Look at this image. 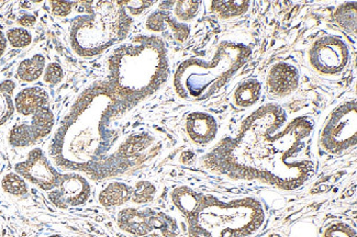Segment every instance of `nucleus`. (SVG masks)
Wrapping results in <instances>:
<instances>
[{
    "mask_svg": "<svg viewBox=\"0 0 357 237\" xmlns=\"http://www.w3.org/2000/svg\"><path fill=\"white\" fill-rule=\"evenodd\" d=\"M36 17L32 15H24V16L20 17L18 19V24L24 28H30L36 24Z\"/></svg>",
    "mask_w": 357,
    "mask_h": 237,
    "instance_id": "nucleus-30",
    "label": "nucleus"
},
{
    "mask_svg": "<svg viewBox=\"0 0 357 237\" xmlns=\"http://www.w3.org/2000/svg\"><path fill=\"white\" fill-rule=\"evenodd\" d=\"M171 198L186 217L190 237H246L264 224V206L253 197L223 201L181 186L172 191Z\"/></svg>",
    "mask_w": 357,
    "mask_h": 237,
    "instance_id": "nucleus-2",
    "label": "nucleus"
},
{
    "mask_svg": "<svg viewBox=\"0 0 357 237\" xmlns=\"http://www.w3.org/2000/svg\"><path fill=\"white\" fill-rule=\"evenodd\" d=\"M121 5L129 15L139 16L143 11L154 5V1H121Z\"/></svg>",
    "mask_w": 357,
    "mask_h": 237,
    "instance_id": "nucleus-28",
    "label": "nucleus"
},
{
    "mask_svg": "<svg viewBox=\"0 0 357 237\" xmlns=\"http://www.w3.org/2000/svg\"><path fill=\"white\" fill-rule=\"evenodd\" d=\"M202 3L199 1H176L174 3V13L176 19L183 24L196 18Z\"/></svg>",
    "mask_w": 357,
    "mask_h": 237,
    "instance_id": "nucleus-24",
    "label": "nucleus"
},
{
    "mask_svg": "<svg viewBox=\"0 0 357 237\" xmlns=\"http://www.w3.org/2000/svg\"><path fill=\"white\" fill-rule=\"evenodd\" d=\"M76 3H66V1H51L50 6L53 13L59 17H66L72 13L73 7H76Z\"/></svg>",
    "mask_w": 357,
    "mask_h": 237,
    "instance_id": "nucleus-29",
    "label": "nucleus"
},
{
    "mask_svg": "<svg viewBox=\"0 0 357 237\" xmlns=\"http://www.w3.org/2000/svg\"><path fill=\"white\" fill-rule=\"evenodd\" d=\"M45 59L43 55L36 54L30 59H26L19 65L17 76L19 79L26 83H31L39 79L45 72Z\"/></svg>",
    "mask_w": 357,
    "mask_h": 237,
    "instance_id": "nucleus-18",
    "label": "nucleus"
},
{
    "mask_svg": "<svg viewBox=\"0 0 357 237\" xmlns=\"http://www.w3.org/2000/svg\"><path fill=\"white\" fill-rule=\"evenodd\" d=\"M87 16L76 18L70 29V44L78 55L95 56L125 40L132 24L121 1L85 3Z\"/></svg>",
    "mask_w": 357,
    "mask_h": 237,
    "instance_id": "nucleus-5",
    "label": "nucleus"
},
{
    "mask_svg": "<svg viewBox=\"0 0 357 237\" xmlns=\"http://www.w3.org/2000/svg\"><path fill=\"white\" fill-rule=\"evenodd\" d=\"M145 26L153 32H163L169 29L175 40L181 43H184L190 34L188 24L177 20L176 17H174L167 9H160L151 13L146 19Z\"/></svg>",
    "mask_w": 357,
    "mask_h": 237,
    "instance_id": "nucleus-14",
    "label": "nucleus"
},
{
    "mask_svg": "<svg viewBox=\"0 0 357 237\" xmlns=\"http://www.w3.org/2000/svg\"><path fill=\"white\" fill-rule=\"evenodd\" d=\"M54 125V116L47 107H43L32 116L30 124H19L11 129L9 143L13 147H26L47 137Z\"/></svg>",
    "mask_w": 357,
    "mask_h": 237,
    "instance_id": "nucleus-11",
    "label": "nucleus"
},
{
    "mask_svg": "<svg viewBox=\"0 0 357 237\" xmlns=\"http://www.w3.org/2000/svg\"><path fill=\"white\" fill-rule=\"evenodd\" d=\"M16 84L13 80H3L0 83V127L8 121L15 112L13 91Z\"/></svg>",
    "mask_w": 357,
    "mask_h": 237,
    "instance_id": "nucleus-21",
    "label": "nucleus"
},
{
    "mask_svg": "<svg viewBox=\"0 0 357 237\" xmlns=\"http://www.w3.org/2000/svg\"><path fill=\"white\" fill-rule=\"evenodd\" d=\"M64 77V72H63L61 65L57 63H51L47 65V70L45 72V82L47 84L60 83L61 80Z\"/></svg>",
    "mask_w": 357,
    "mask_h": 237,
    "instance_id": "nucleus-27",
    "label": "nucleus"
},
{
    "mask_svg": "<svg viewBox=\"0 0 357 237\" xmlns=\"http://www.w3.org/2000/svg\"><path fill=\"white\" fill-rule=\"evenodd\" d=\"M1 187L3 191L13 196L20 197L28 194V186L24 178L17 173H9L3 178Z\"/></svg>",
    "mask_w": 357,
    "mask_h": 237,
    "instance_id": "nucleus-22",
    "label": "nucleus"
},
{
    "mask_svg": "<svg viewBox=\"0 0 357 237\" xmlns=\"http://www.w3.org/2000/svg\"><path fill=\"white\" fill-rule=\"evenodd\" d=\"M6 49H7V38H6L5 33L0 30V57L3 56Z\"/></svg>",
    "mask_w": 357,
    "mask_h": 237,
    "instance_id": "nucleus-31",
    "label": "nucleus"
},
{
    "mask_svg": "<svg viewBox=\"0 0 357 237\" xmlns=\"http://www.w3.org/2000/svg\"><path fill=\"white\" fill-rule=\"evenodd\" d=\"M133 187L128 186L127 183L114 181L101 190L99 194V202L107 208L120 206L131 201Z\"/></svg>",
    "mask_w": 357,
    "mask_h": 237,
    "instance_id": "nucleus-16",
    "label": "nucleus"
},
{
    "mask_svg": "<svg viewBox=\"0 0 357 237\" xmlns=\"http://www.w3.org/2000/svg\"><path fill=\"white\" fill-rule=\"evenodd\" d=\"M324 237H356V231L345 223L337 222L326 227Z\"/></svg>",
    "mask_w": 357,
    "mask_h": 237,
    "instance_id": "nucleus-26",
    "label": "nucleus"
},
{
    "mask_svg": "<svg viewBox=\"0 0 357 237\" xmlns=\"http://www.w3.org/2000/svg\"><path fill=\"white\" fill-rule=\"evenodd\" d=\"M186 131L192 142L206 145L215 141L219 125L215 116L202 111H195L187 116Z\"/></svg>",
    "mask_w": 357,
    "mask_h": 237,
    "instance_id": "nucleus-13",
    "label": "nucleus"
},
{
    "mask_svg": "<svg viewBox=\"0 0 357 237\" xmlns=\"http://www.w3.org/2000/svg\"><path fill=\"white\" fill-rule=\"evenodd\" d=\"M91 185L85 178L76 174H66L61 177L56 189L50 191V201L60 209L86 204L91 196Z\"/></svg>",
    "mask_w": 357,
    "mask_h": 237,
    "instance_id": "nucleus-10",
    "label": "nucleus"
},
{
    "mask_svg": "<svg viewBox=\"0 0 357 237\" xmlns=\"http://www.w3.org/2000/svg\"><path fill=\"white\" fill-rule=\"evenodd\" d=\"M251 7L250 1L241 0V1H213L210 3V10L215 13L218 17L221 19L236 18V17L242 16L244 13L249 11Z\"/></svg>",
    "mask_w": 357,
    "mask_h": 237,
    "instance_id": "nucleus-20",
    "label": "nucleus"
},
{
    "mask_svg": "<svg viewBox=\"0 0 357 237\" xmlns=\"http://www.w3.org/2000/svg\"><path fill=\"white\" fill-rule=\"evenodd\" d=\"M356 100L345 101L332 111L320 132L319 144L324 152L339 155L356 145Z\"/></svg>",
    "mask_w": 357,
    "mask_h": 237,
    "instance_id": "nucleus-6",
    "label": "nucleus"
},
{
    "mask_svg": "<svg viewBox=\"0 0 357 237\" xmlns=\"http://www.w3.org/2000/svg\"><path fill=\"white\" fill-rule=\"evenodd\" d=\"M49 237H62V236H60V235H51V236H49Z\"/></svg>",
    "mask_w": 357,
    "mask_h": 237,
    "instance_id": "nucleus-33",
    "label": "nucleus"
},
{
    "mask_svg": "<svg viewBox=\"0 0 357 237\" xmlns=\"http://www.w3.org/2000/svg\"><path fill=\"white\" fill-rule=\"evenodd\" d=\"M266 84L271 95L285 98L295 93L301 85V72L290 63H276L267 74Z\"/></svg>",
    "mask_w": 357,
    "mask_h": 237,
    "instance_id": "nucleus-12",
    "label": "nucleus"
},
{
    "mask_svg": "<svg viewBox=\"0 0 357 237\" xmlns=\"http://www.w3.org/2000/svg\"><path fill=\"white\" fill-rule=\"evenodd\" d=\"M141 237H164L163 235L158 234V233H150V234L144 235V236Z\"/></svg>",
    "mask_w": 357,
    "mask_h": 237,
    "instance_id": "nucleus-32",
    "label": "nucleus"
},
{
    "mask_svg": "<svg viewBox=\"0 0 357 237\" xmlns=\"http://www.w3.org/2000/svg\"><path fill=\"white\" fill-rule=\"evenodd\" d=\"M356 6V1L343 3L334 11L333 16L337 26L343 29L347 33L352 34L354 38L356 36L357 28Z\"/></svg>",
    "mask_w": 357,
    "mask_h": 237,
    "instance_id": "nucleus-19",
    "label": "nucleus"
},
{
    "mask_svg": "<svg viewBox=\"0 0 357 237\" xmlns=\"http://www.w3.org/2000/svg\"><path fill=\"white\" fill-rule=\"evenodd\" d=\"M6 38L8 40L11 47H16V49L26 47L32 42V34L24 28L10 29L6 33Z\"/></svg>",
    "mask_w": 357,
    "mask_h": 237,
    "instance_id": "nucleus-25",
    "label": "nucleus"
},
{
    "mask_svg": "<svg viewBox=\"0 0 357 237\" xmlns=\"http://www.w3.org/2000/svg\"><path fill=\"white\" fill-rule=\"evenodd\" d=\"M49 95L41 87L24 88L17 93L15 98V109L22 116H33L36 111L47 107Z\"/></svg>",
    "mask_w": 357,
    "mask_h": 237,
    "instance_id": "nucleus-15",
    "label": "nucleus"
},
{
    "mask_svg": "<svg viewBox=\"0 0 357 237\" xmlns=\"http://www.w3.org/2000/svg\"><path fill=\"white\" fill-rule=\"evenodd\" d=\"M15 171L24 179L45 191L56 188L62 177L50 164L41 148H34L29 153L26 160L15 165Z\"/></svg>",
    "mask_w": 357,
    "mask_h": 237,
    "instance_id": "nucleus-9",
    "label": "nucleus"
},
{
    "mask_svg": "<svg viewBox=\"0 0 357 237\" xmlns=\"http://www.w3.org/2000/svg\"><path fill=\"white\" fill-rule=\"evenodd\" d=\"M261 95V84L257 79L245 80L236 88L233 101L240 108H250L259 102Z\"/></svg>",
    "mask_w": 357,
    "mask_h": 237,
    "instance_id": "nucleus-17",
    "label": "nucleus"
},
{
    "mask_svg": "<svg viewBox=\"0 0 357 237\" xmlns=\"http://www.w3.org/2000/svg\"><path fill=\"white\" fill-rule=\"evenodd\" d=\"M116 221L122 231L135 236H144L154 229H160L164 237H176L179 234L176 220L152 209L127 208L119 212Z\"/></svg>",
    "mask_w": 357,
    "mask_h": 237,
    "instance_id": "nucleus-8",
    "label": "nucleus"
},
{
    "mask_svg": "<svg viewBox=\"0 0 357 237\" xmlns=\"http://www.w3.org/2000/svg\"><path fill=\"white\" fill-rule=\"evenodd\" d=\"M156 187L150 181H141L133 187L131 201L135 204H149L156 194Z\"/></svg>",
    "mask_w": 357,
    "mask_h": 237,
    "instance_id": "nucleus-23",
    "label": "nucleus"
},
{
    "mask_svg": "<svg viewBox=\"0 0 357 237\" xmlns=\"http://www.w3.org/2000/svg\"><path fill=\"white\" fill-rule=\"evenodd\" d=\"M109 70L116 98L132 105L148 98L169 78L165 43L155 36H135L112 53Z\"/></svg>",
    "mask_w": 357,
    "mask_h": 237,
    "instance_id": "nucleus-3",
    "label": "nucleus"
},
{
    "mask_svg": "<svg viewBox=\"0 0 357 237\" xmlns=\"http://www.w3.org/2000/svg\"><path fill=\"white\" fill-rule=\"evenodd\" d=\"M313 130L309 116L288 121L285 109L268 103L246 116L236 135L223 137L202 158V165L230 179L296 190L316 171Z\"/></svg>",
    "mask_w": 357,
    "mask_h": 237,
    "instance_id": "nucleus-1",
    "label": "nucleus"
},
{
    "mask_svg": "<svg viewBox=\"0 0 357 237\" xmlns=\"http://www.w3.org/2000/svg\"><path fill=\"white\" fill-rule=\"evenodd\" d=\"M308 59L311 68L319 74L339 75L349 65L351 49L340 36H324L311 44Z\"/></svg>",
    "mask_w": 357,
    "mask_h": 237,
    "instance_id": "nucleus-7",
    "label": "nucleus"
},
{
    "mask_svg": "<svg viewBox=\"0 0 357 237\" xmlns=\"http://www.w3.org/2000/svg\"><path fill=\"white\" fill-rule=\"evenodd\" d=\"M251 54L246 44L220 42L210 59L192 57L179 65L174 76L175 89L186 100H206L230 82Z\"/></svg>",
    "mask_w": 357,
    "mask_h": 237,
    "instance_id": "nucleus-4",
    "label": "nucleus"
}]
</instances>
